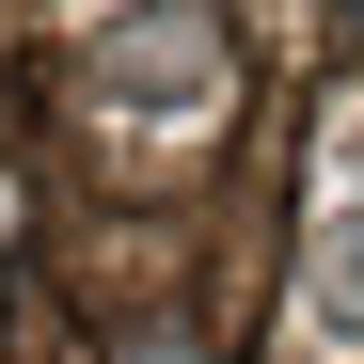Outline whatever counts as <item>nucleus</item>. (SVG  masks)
<instances>
[{
  "label": "nucleus",
  "mask_w": 364,
  "mask_h": 364,
  "mask_svg": "<svg viewBox=\"0 0 364 364\" xmlns=\"http://www.w3.org/2000/svg\"><path fill=\"white\" fill-rule=\"evenodd\" d=\"M317 333H348V348H364V222H333V237H317Z\"/></svg>",
  "instance_id": "nucleus-1"
}]
</instances>
